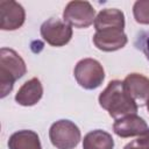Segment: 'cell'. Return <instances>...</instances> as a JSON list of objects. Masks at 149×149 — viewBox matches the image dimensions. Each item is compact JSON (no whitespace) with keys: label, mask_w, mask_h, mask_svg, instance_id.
I'll use <instances>...</instances> for the list:
<instances>
[{"label":"cell","mask_w":149,"mask_h":149,"mask_svg":"<svg viewBox=\"0 0 149 149\" xmlns=\"http://www.w3.org/2000/svg\"><path fill=\"white\" fill-rule=\"evenodd\" d=\"M99 104L115 120L129 114H136L139 108L135 100L126 91L123 81L118 79L111 80L100 93Z\"/></svg>","instance_id":"obj_1"},{"label":"cell","mask_w":149,"mask_h":149,"mask_svg":"<svg viewBox=\"0 0 149 149\" xmlns=\"http://www.w3.org/2000/svg\"><path fill=\"white\" fill-rule=\"evenodd\" d=\"M26 19L23 7L13 0H0V28L2 30L19 29Z\"/></svg>","instance_id":"obj_7"},{"label":"cell","mask_w":149,"mask_h":149,"mask_svg":"<svg viewBox=\"0 0 149 149\" xmlns=\"http://www.w3.org/2000/svg\"><path fill=\"white\" fill-rule=\"evenodd\" d=\"M136 144L141 149H149V128L147 132H144L142 135H140L136 140H134Z\"/></svg>","instance_id":"obj_17"},{"label":"cell","mask_w":149,"mask_h":149,"mask_svg":"<svg viewBox=\"0 0 149 149\" xmlns=\"http://www.w3.org/2000/svg\"><path fill=\"white\" fill-rule=\"evenodd\" d=\"M123 149H141L137 144H136V142L133 140L132 142H129V143H127L126 146H125V148Z\"/></svg>","instance_id":"obj_18"},{"label":"cell","mask_w":149,"mask_h":149,"mask_svg":"<svg viewBox=\"0 0 149 149\" xmlns=\"http://www.w3.org/2000/svg\"><path fill=\"white\" fill-rule=\"evenodd\" d=\"M95 30H102L108 28L122 29L125 28V15L120 9L116 8H106L99 12L94 20Z\"/></svg>","instance_id":"obj_12"},{"label":"cell","mask_w":149,"mask_h":149,"mask_svg":"<svg viewBox=\"0 0 149 149\" xmlns=\"http://www.w3.org/2000/svg\"><path fill=\"white\" fill-rule=\"evenodd\" d=\"M128 42L127 35L123 33L122 29L116 28H108L95 31L93 35V43L94 45L102 51L111 52L116 51L123 48Z\"/></svg>","instance_id":"obj_8"},{"label":"cell","mask_w":149,"mask_h":149,"mask_svg":"<svg viewBox=\"0 0 149 149\" xmlns=\"http://www.w3.org/2000/svg\"><path fill=\"white\" fill-rule=\"evenodd\" d=\"M134 19L137 23L149 24V0H139L133 6Z\"/></svg>","instance_id":"obj_15"},{"label":"cell","mask_w":149,"mask_h":149,"mask_svg":"<svg viewBox=\"0 0 149 149\" xmlns=\"http://www.w3.org/2000/svg\"><path fill=\"white\" fill-rule=\"evenodd\" d=\"M123 85L136 104H147L149 99V79L147 77L140 73H130L125 78Z\"/></svg>","instance_id":"obj_10"},{"label":"cell","mask_w":149,"mask_h":149,"mask_svg":"<svg viewBox=\"0 0 149 149\" xmlns=\"http://www.w3.org/2000/svg\"><path fill=\"white\" fill-rule=\"evenodd\" d=\"M113 130L118 136L126 139L142 135L148 130V125L142 118L137 116L136 114H129L116 119L113 125Z\"/></svg>","instance_id":"obj_9"},{"label":"cell","mask_w":149,"mask_h":149,"mask_svg":"<svg viewBox=\"0 0 149 149\" xmlns=\"http://www.w3.org/2000/svg\"><path fill=\"white\" fill-rule=\"evenodd\" d=\"M73 74L77 83L86 90L99 87L105 79L102 65L93 58H84L79 61L74 66Z\"/></svg>","instance_id":"obj_3"},{"label":"cell","mask_w":149,"mask_h":149,"mask_svg":"<svg viewBox=\"0 0 149 149\" xmlns=\"http://www.w3.org/2000/svg\"><path fill=\"white\" fill-rule=\"evenodd\" d=\"M27 71L26 63L13 49L1 48L0 50V97L5 98L14 86L15 80L20 79Z\"/></svg>","instance_id":"obj_2"},{"label":"cell","mask_w":149,"mask_h":149,"mask_svg":"<svg viewBox=\"0 0 149 149\" xmlns=\"http://www.w3.org/2000/svg\"><path fill=\"white\" fill-rule=\"evenodd\" d=\"M114 141L111 134L95 129L87 133L83 140V149H113Z\"/></svg>","instance_id":"obj_14"},{"label":"cell","mask_w":149,"mask_h":149,"mask_svg":"<svg viewBox=\"0 0 149 149\" xmlns=\"http://www.w3.org/2000/svg\"><path fill=\"white\" fill-rule=\"evenodd\" d=\"M146 105H147V109H148V112H149V99H148V101H147Z\"/></svg>","instance_id":"obj_19"},{"label":"cell","mask_w":149,"mask_h":149,"mask_svg":"<svg viewBox=\"0 0 149 149\" xmlns=\"http://www.w3.org/2000/svg\"><path fill=\"white\" fill-rule=\"evenodd\" d=\"M9 149H42L38 135L33 130H19L8 140Z\"/></svg>","instance_id":"obj_13"},{"label":"cell","mask_w":149,"mask_h":149,"mask_svg":"<svg viewBox=\"0 0 149 149\" xmlns=\"http://www.w3.org/2000/svg\"><path fill=\"white\" fill-rule=\"evenodd\" d=\"M136 47L144 54L146 58L149 61V31H144L137 37Z\"/></svg>","instance_id":"obj_16"},{"label":"cell","mask_w":149,"mask_h":149,"mask_svg":"<svg viewBox=\"0 0 149 149\" xmlns=\"http://www.w3.org/2000/svg\"><path fill=\"white\" fill-rule=\"evenodd\" d=\"M41 36L52 47H63L70 42L72 37V28L70 24L57 17H50L42 23Z\"/></svg>","instance_id":"obj_6"},{"label":"cell","mask_w":149,"mask_h":149,"mask_svg":"<svg viewBox=\"0 0 149 149\" xmlns=\"http://www.w3.org/2000/svg\"><path fill=\"white\" fill-rule=\"evenodd\" d=\"M43 94V87L37 78L27 80L15 94V101L21 106H33L37 104Z\"/></svg>","instance_id":"obj_11"},{"label":"cell","mask_w":149,"mask_h":149,"mask_svg":"<svg viewBox=\"0 0 149 149\" xmlns=\"http://www.w3.org/2000/svg\"><path fill=\"white\" fill-rule=\"evenodd\" d=\"M64 22L74 28H87L95 20V10L88 1H70L63 12Z\"/></svg>","instance_id":"obj_5"},{"label":"cell","mask_w":149,"mask_h":149,"mask_svg":"<svg viewBox=\"0 0 149 149\" xmlns=\"http://www.w3.org/2000/svg\"><path fill=\"white\" fill-rule=\"evenodd\" d=\"M49 137L57 149H73L80 141V130L70 120H58L51 125Z\"/></svg>","instance_id":"obj_4"}]
</instances>
